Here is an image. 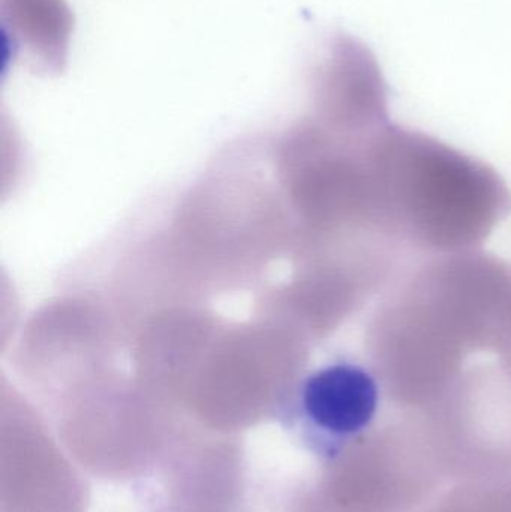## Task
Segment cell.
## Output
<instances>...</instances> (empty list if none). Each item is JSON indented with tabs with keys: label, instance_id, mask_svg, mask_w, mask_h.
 <instances>
[{
	"label": "cell",
	"instance_id": "4",
	"mask_svg": "<svg viewBox=\"0 0 511 512\" xmlns=\"http://www.w3.org/2000/svg\"><path fill=\"white\" fill-rule=\"evenodd\" d=\"M497 354L500 355L504 369L511 375V325L506 336L501 340L500 346H498Z\"/></svg>",
	"mask_w": 511,
	"mask_h": 512
},
{
	"label": "cell",
	"instance_id": "2",
	"mask_svg": "<svg viewBox=\"0 0 511 512\" xmlns=\"http://www.w3.org/2000/svg\"><path fill=\"white\" fill-rule=\"evenodd\" d=\"M371 162L381 231L413 258L477 251L511 212L491 165L429 135L390 123Z\"/></svg>",
	"mask_w": 511,
	"mask_h": 512
},
{
	"label": "cell",
	"instance_id": "3",
	"mask_svg": "<svg viewBox=\"0 0 511 512\" xmlns=\"http://www.w3.org/2000/svg\"><path fill=\"white\" fill-rule=\"evenodd\" d=\"M381 394L383 385L369 364L335 358L297 379L279 421L306 453L332 463L374 426Z\"/></svg>",
	"mask_w": 511,
	"mask_h": 512
},
{
	"label": "cell",
	"instance_id": "1",
	"mask_svg": "<svg viewBox=\"0 0 511 512\" xmlns=\"http://www.w3.org/2000/svg\"><path fill=\"white\" fill-rule=\"evenodd\" d=\"M510 325V261L479 249L434 256L383 295L366 327V358L383 390L441 384L471 354L497 352Z\"/></svg>",
	"mask_w": 511,
	"mask_h": 512
}]
</instances>
